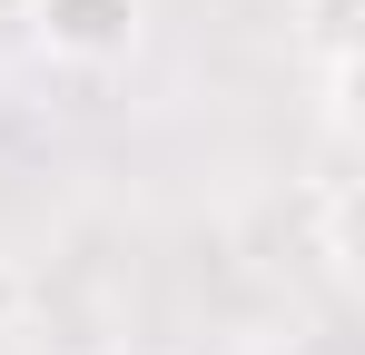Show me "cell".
Segmentation results:
<instances>
[{
  "label": "cell",
  "mask_w": 365,
  "mask_h": 355,
  "mask_svg": "<svg viewBox=\"0 0 365 355\" xmlns=\"http://www.w3.org/2000/svg\"><path fill=\"white\" fill-rule=\"evenodd\" d=\"M30 30L69 69H109L138 50V0H30Z\"/></svg>",
  "instance_id": "1"
},
{
  "label": "cell",
  "mask_w": 365,
  "mask_h": 355,
  "mask_svg": "<svg viewBox=\"0 0 365 355\" xmlns=\"http://www.w3.org/2000/svg\"><path fill=\"white\" fill-rule=\"evenodd\" d=\"M297 50L326 69V99L346 118V89H356V50H365V0H297Z\"/></svg>",
  "instance_id": "2"
},
{
  "label": "cell",
  "mask_w": 365,
  "mask_h": 355,
  "mask_svg": "<svg viewBox=\"0 0 365 355\" xmlns=\"http://www.w3.org/2000/svg\"><path fill=\"white\" fill-rule=\"evenodd\" d=\"M0 20H30V0H0Z\"/></svg>",
  "instance_id": "3"
},
{
  "label": "cell",
  "mask_w": 365,
  "mask_h": 355,
  "mask_svg": "<svg viewBox=\"0 0 365 355\" xmlns=\"http://www.w3.org/2000/svg\"><path fill=\"white\" fill-rule=\"evenodd\" d=\"M119 355H138V346H119Z\"/></svg>",
  "instance_id": "4"
}]
</instances>
